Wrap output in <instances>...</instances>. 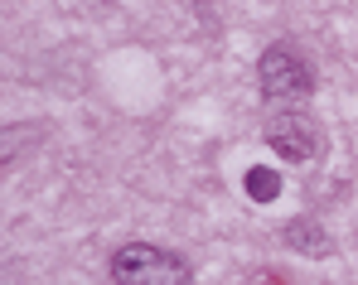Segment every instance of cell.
Here are the masks:
<instances>
[{"label":"cell","mask_w":358,"mask_h":285,"mask_svg":"<svg viewBox=\"0 0 358 285\" xmlns=\"http://www.w3.org/2000/svg\"><path fill=\"white\" fill-rule=\"evenodd\" d=\"M257 82L266 97H305L310 92V63L291 49V44H271L262 54V68H257Z\"/></svg>","instance_id":"obj_2"},{"label":"cell","mask_w":358,"mask_h":285,"mask_svg":"<svg viewBox=\"0 0 358 285\" xmlns=\"http://www.w3.org/2000/svg\"><path fill=\"white\" fill-rule=\"evenodd\" d=\"M286 242H291L296 251H305V256H329V232L320 228V223H310V218L291 223V228H286Z\"/></svg>","instance_id":"obj_4"},{"label":"cell","mask_w":358,"mask_h":285,"mask_svg":"<svg viewBox=\"0 0 358 285\" xmlns=\"http://www.w3.org/2000/svg\"><path fill=\"white\" fill-rule=\"evenodd\" d=\"M266 140H271V150L286 155V160H310V155L320 150V131H315V121H310V116H296V112L271 116Z\"/></svg>","instance_id":"obj_3"},{"label":"cell","mask_w":358,"mask_h":285,"mask_svg":"<svg viewBox=\"0 0 358 285\" xmlns=\"http://www.w3.org/2000/svg\"><path fill=\"white\" fill-rule=\"evenodd\" d=\"M112 281L117 285H189V266L175 251L131 242V247H121L112 256Z\"/></svg>","instance_id":"obj_1"},{"label":"cell","mask_w":358,"mask_h":285,"mask_svg":"<svg viewBox=\"0 0 358 285\" xmlns=\"http://www.w3.org/2000/svg\"><path fill=\"white\" fill-rule=\"evenodd\" d=\"M247 193L257 198V203H271V198H281V174L276 170H247Z\"/></svg>","instance_id":"obj_5"}]
</instances>
